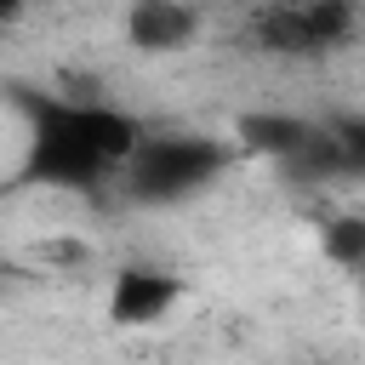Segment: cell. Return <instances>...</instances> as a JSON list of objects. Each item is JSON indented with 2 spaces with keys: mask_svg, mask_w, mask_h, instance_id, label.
Here are the masks:
<instances>
[{
  "mask_svg": "<svg viewBox=\"0 0 365 365\" xmlns=\"http://www.w3.org/2000/svg\"><path fill=\"white\" fill-rule=\"evenodd\" d=\"M23 182L40 188H103L120 182L125 160L143 143L137 114L103 97H23Z\"/></svg>",
  "mask_w": 365,
  "mask_h": 365,
  "instance_id": "1",
  "label": "cell"
},
{
  "mask_svg": "<svg viewBox=\"0 0 365 365\" xmlns=\"http://www.w3.org/2000/svg\"><path fill=\"white\" fill-rule=\"evenodd\" d=\"M336 160H342V182H365V114H336L325 120Z\"/></svg>",
  "mask_w": 365,
  "mask_h": 365,
  "instance_id": "7",
  "label": "cell"
},
{
  "mask_svg": "<svg viewBox=\"0 0 365 365\" xmlns=\"http://www.w3.org/2000/svg\"><path fill=\"white\" fill-rule=\"evenodd\" d=\"M365 11L359 0H251L245 40L285 63H314L342 51L359 34Z\"/></svg>",
  "mask_w": 365,
  "mask_h": 365,
  "instance_id": "3",
  "label": "cell"
},
{
  "mask_svg": "<svg viewBox=\"0 0 365 365\" xmlns=\"http://www.w3.org/2000/svg\"><path fill=\"white\" fill-rule=\"evenodd\" d=\"M182 297H188L182 274L154 268V262H125V268H114V279H108L103 314H108V325H120V331H148V325H160Z\"/></svg>",
  "mask_w": 365,
  "mask_h": 365,
  "instance_id": "4",
  "label": "cell"
},
{
  "mask_svg": "<svg viewBox=\"0 0 365 365\" xmlns=\"http://www.w3.org/2000/svg\"><path fill=\"white\" fill-rule=\"evenodd\" d=\"M125 40L143 57H171L200 40V0H131L125 6Z\"/></svg>",
  "mask_w": 365,
  "mask_h": 365,
  "instance_id": "5",
  "label": "cell"
},
{
  "mask_svg": "<svg viewBox=\"0 0 365 365\" xmlns=\"http://www.w3.org/2000/svg\"><path fill=\"white\" fill-rule=\"evenodd\" d=\"M308 137H314V120H302V114H245V120H240V143H245L251 154L274 160L279 171L302 154Z\"/></svg>",
  "mask_w": 365,
  "mask_h": 365,
  "instance_id": "6",
  "label": "cell"
},
{
  "mask_svg": "<svg viewBox=\"0 0 365 365\" xmlns=\"http://www.w3.org/2000/svg\"><path fill=\"white\" fill-rule=\"evenodd\" d=\"M325 257L342 268H365V217H336L325 228Z\"/></svg>",
  "mask_w": 365,
  "mask_h": 365,
  "instance_id": "8",
  "label": "cell"
},
{
  "mask_svg": "<svg viewBox=\"0 0 365 365\" xmlns=\"http://www.w3.org/2000/svg\"><path fill=\"white\" fill-rule=\"evenodd\" d=\"M228 165H234V148L222 137H205V131H143V143L125 160L114 188L131 205L165 211V205H182V200H200L205 188H217Z\"/></svg>",
  "mask_w": 365,
  "mask_h": 365,
  "instance_id": "2",
  "label": "cell"
}]
</instances>
